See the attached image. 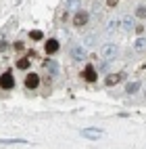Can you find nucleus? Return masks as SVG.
<instances>
[{"label": "nucleus", "mask_w": 146, "mask_h": 149, "mask_svg": "<svg viewBox=\"0 0 146 149\" xmlns=\"http://www.w3.org/2000/svg\"><path fill=\"white\" fill-rule=\"evenodd\" d=\"M106 4H109V8H115L117 4H119V0H106Z\"/></svg>", "instance_id": "a211bd4d"}, {"label": "nucleus", "mask_w": 146, "mask_h": 149, "mask_svg": "<svg viewBox=\"0 0 146 149\" xmlns=\"http://www.w3.org/2000/svg\"><path fill=\"white\" fill-rule=\"evenodd\" d=\"M119 25L125 29V32H130V29H134V19L132 17H123L121 21H119Z\"/></svg>", "instance_id": "f8f14e48"}, {"label": "nucleus", "mask_w": 146, "mask_h": 149, "mask_svg": "<svg viewBox=\"0 0 146 149\" xmlns=\"http://www.w3.org/2000/svg\"><path fill=\"white\" fill-rule=\"evenodd\" d=\"M117 55H119V46L115 42H106L102 46V59H115Z\"/></svg>", "instance_id": "f257e3e1"}, {"label": "nucleus", "mask_w": 146, "mask_h": 149, "mask_svg": "<svg viewBox=\"0 0 146 149\" xmlns=\"http://www.w3.org/2000/svg\"><path fill=\"white\" fill-rule=\"evenodd\" d=\"M134 51L136 53H146V36H140L138 40L134 42Z\"/></svg>", "instance_id": "9d476101"}, {"label": "nucleus", "mask_w": 146, "mask_h": 149, "mask_svg": "<svg viewBox=\"0 0 146 149\" xmlns=\"http://www.w3.org/2000/svg\"><path fill=\"white\" fill-rule=\"evenodd\" d=\"M144 97H146V91H144Z\"/></svg>", "instance_id": "aec40b11"}, {"label": "nucleus", "mask_w": 146, "mask_h": 149, "mask_svg": "<svg viewBox=\"0 0 146 149\" xmlns=\"http://www.w3.org/2000/svg\"><path fill=\"white\" fill-rule=\"evenodd\" d=\"M17 67L19 69H27L29 67V59L25 57V59H19V61H17Z\"/></svg>", "instance_id": "2eb2a0df"}, {"label": "nucleus", "mask_w": 146, "mask_h": 149, "mask_svg": "<svg viewBox=\"0 0 146 149\" xmlns=\"http://www.w3.org/2000/svg\"><path fill=\"white\" fill-rule=\"evenodd\" d=\"M38 86H40V76L38 74H27L25 76V88H32L34 91V88H38Z\"/></svg>", "instance_id": "423d86ee"}, {"label": "nucleus", "mask_w": 146, "mask_h": 149, "mask_svg": "<svg viewBox=\"0 0 146 149\" xmlns=\"http://www.w3.org/2000/svg\"><path fill=\"white\" fill-rule=\"evenodd\" d=\"M2 145H27L25 139H0Z\"/></svg>", "instance_id": "9b49d317"}, {"label": "nucleus", "mask_w": 146, "mask_h": 149, "mask_svg": "<svg viewBox=\"0 0 146 149\" xmlns=\"http://www.w3.org/2000/svg\"><path fill=\"white\" fill-rule=\"evenodd\" d=\"M88 21H90V15L86 11H75V15H73V25L75 27H84V25H88Z\"/></svg>", "instance_id": "20e7f679"}, {"label": "nucleus", "mask_w": 146, "mask_h": 149, "mask_svg": "<svg viewBox=\"0 0 146 149\" xmlns=\"http://www.w3.org/2000/svg\"><path fill=\"white\" fill-rule=\"evenodd\" d=\"M123 78H125L123 72H119V74H109V76L104 78V84H106V86H115V84H119Z\"/></svg>", "instance_id": "0eeeda50"}, {"label": "nucleus", "mask_w": 146, "mask_h": 149, "mask_svg": "<svg viewBox=\"0 0 146 149\" xmlns=\"http://www.w3.org/2000/svg\"><path fill=\"white\" fill-rule=\"evenodd\" d=\"M29 36H32V40H42V38H44V34H42V32H38V29H34V32L29 34Z\"/></svg>", "instance_id": "f3484780"}, {"label": "nucleus", "mask_w": 146, "mask_h": 149, "mask_svg": "<svg viewBox=\"0 0 146 149\" xmlns=\"http://www.w3.org/2000/svg\"><path fill=\"white\" fill-rule=\"evenodd\" d=\"M80 134H82L84 139H90V141H96V139H100L104 132L100 130V128H82V130H80Z\"/></svg>", "instance_id": "7ed1b4c3"}, {"label": "nucleus", "mask_w": 146, "mask_h": 149, "mask_svg": "<svg viewBox=\"0 0 146 149\" xmlns=\"http://www.w3.org/2000/svg\"><path fill=\"white\" fill-rule=\"evenodd\" d=\"M82 78H84L86 82H96V80H98V74H96V69H94V65H92V63H90V65H88L84 72H82Z\"/></svg>", "instance_id": "39448f33"}, {"label": "nucleus", "mask_w": 146, "mask_h": 149, "mask_svg": "<svg viewBox=\"0 0 146 149\" xmlns=\"http://www.w3.org/2000/svg\"><path fill=\"white\" fill-rule=\"evenodd\" d=\"M136 17H138V19H146V6H138V8H136Z\"/></svg>", "instance_id": "dca6fc26"}, {"label": "nucleus", "mask_w": 146, "mask_h": 149, "mask_svg": "<svg viewBox=\"0 0 146 149\" xmlns=\"http://www.w3.org/2000/svg\"><path fill=\"white\" fill-rule=\"evenodd\" d=\"M117 29H119V21H117V19H111V21H109V25H106V32L115 34Z\"/></svg>", "instance_id": "4468645a"}, {"label": "nucleus", "mask_w": 146, "mask_h": 149, "mask_svg": "<svg viewBox=\"0 0 146 149\" xmlns=\"http://www.w3.org/2000/svg\"><path fill=\"white\" fill-rule=\"evenodd\" d=\"M71 59H75V61H84V59H88L86 48L84 46H73L71 48Z\"/></svg>", "instance_id": "1a4fd4ad"}, {"label": "nucleus", "mask_w": 146, "mask_h": 149, "mask_svg": "<svg viewBox=\"0 0 146 149\" xmlns=\"http://www.w3.org/2000/svg\"><path fill=\"white\" fill-rule=\"evenodd\" d=\"M13 86H15V76H13V72H4L2 76H0V88H2V91H11Z\"/></svg>", "instance_id": "f03ea898"}, {"label": "nucleus", "mask_w": 146, "mask_h": 149, "mask_svg": "<svg viewBox=\"0 0 146 149\" xmlns=\"http://www.w3.org/2000/svg\"><path fill=\"white\" fill-rule=\"evenodd\" d=\"M69 6H71V8H80V0H71Z\"/></svg>", "instance_id": "6ab92c4d"}, {"label": "nucleus", "mask_w": 146, "mask_h": 149, "mask_svg": "<svg viewBox=\"0 0 146 149\" xmlns=\"http://www.w3.org/2000/svg\"><path fill=\"white\" fill-rule=\"evenodd\" d=\"M138 91H140V82H130L127 86H125V93L127 95H136Z\"/></svg>", "instance_id": "ddd939ff"}, {"label": "nucleus", "mask_w": 146, "mask_h": 149, "mask_svg": "<svg viewBox=\"0 0 146 149\" xmlns=\"http://www.w3.org/2000/svg\"><path fill=\"white\" fill-rule=\"evenodd\" d=\"M58 48H61V42L58 40H54V38H50V40H46V44H44V51L48 53V55H54Z\"/></svg>", "instance_id": "6e6552de"}]
</instances>
